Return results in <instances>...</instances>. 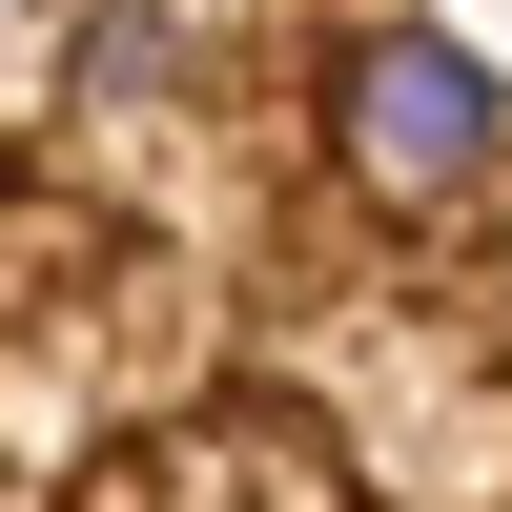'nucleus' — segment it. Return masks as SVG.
Here are the masks:
<instances>
[{
    "label": "nucleus",
    "instance_id": "obj_1",
    "mask_svg": "<svg viewBox=\"0 0 512 512\" xmlns=\"http://www.w3.org/2000/svg\"><path fill=\"white\" fill-rule=\"evenodd\" d=\"M0 512H512V62L451 0H0Z\"/></svg>",
    "mask_w": 512,
    "mask_h": 512
}]
</instances>
